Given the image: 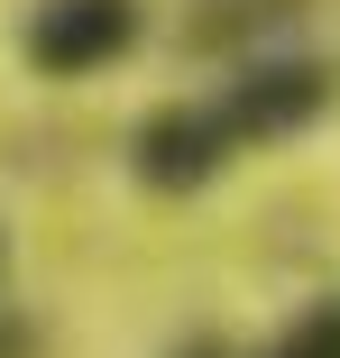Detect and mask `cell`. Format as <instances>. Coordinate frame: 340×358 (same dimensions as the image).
I'll list each match as a JSON object with an SVG mask.
<instances>
[{"label":"cell","mask_w":340,"mask_h":358,"mask_svg":"<svg viewBox=\"0 0 340 358\" xmlns=\"http://www.w3.org/2000/svg\"><path fill=\"white\" fill-rule=\"evenodd\" d=\"M331 92H340V83H331L322 55H248L202 110H212L221 148L248 157V148H285V138H304V129L331 110Z\"/></svg>","instance_id":"obj_1"},{"label":"cell","mask_w":340,"mask_h":358,"mask_svg":"<svg viewBox=\"0 0 340 358\" xmlns=\"http://www.w3.org/2000/svg\"><path fill=\"white\" fill-rule=\"evenodd\" d=\"M139 37H148L139 0H28V19H19V55L46 83H83L101 64H120Z\"/></svg>","instance_id":"obj_2"},{"label":"cell","mask_w":340,"mask_h":358,"mask_svg":"<svg viewBox=\"0 0 340 358\" xmlns=\"http://www.w3.org/2000/svg\"><path fill=\"white\" fill-rule=\"evenodd\" d=\"M257 358H340V294H331V303H304Z\"/></svg>","instance_id":"obj_3"},{"label":"cell","mask_w":340,"mask_h":358,"mask_svg":"<svg viewBox=\"0 0 340 358\" xmlns=\"http://www.w3.org/2000/svg\"><path fill=\"white\" fill-rule=\"evenodd\" d=\"M37 349V331H19V322H0V358H28Z\"/></svg>","instance_id":"obj_4"},{"label":"cell","mask_w":340,"mask_h":358,"mask_svg":"<svg viewBox=\"0 0 340 358\" xmlns=\"http://www.w3.org/2000/svg\"><path fill=\"white\" fill-rule=\"evenodd\" d=\"M175 358H230V349H221V340H212V331H193V340H184V349H175Z\"/></svg>","instance_id":"obj_5"}]
</instances>
